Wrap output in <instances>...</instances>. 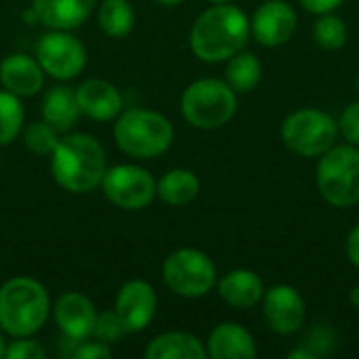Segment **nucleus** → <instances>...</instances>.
<instances>
[{"instance_id": "obj_16", "label": "nucleus", "mask_w": 359, "mask_h": 359, "mask_svg": "<svg viewBox=\"0 0 359 359\" xmlns=\"http://www.w3.org/2000/svg\"><path fill=\"white\" fill-rule=\"evenodd\" d=\"M0 82L17 97H32L44 86V69L38 59L23 53H13L0 63Z\"/></svg>"}, {"instance_id": "obj_26", "label": "nucleus", "mask_w": 359, "mask_h": 359, "mask_svg": "<svg viewBox=\"0 0 359 359\" xmlns=\"http://www.w3.org/2000/svg\"><path fill=\"white\" fill-rule=\"evenodd\" d=\"M313 38L324 50H339L347 42V25L334 13H324L313 25Z\"/></svg>"}, {"instance_id": "obj_18", "label": "nucleus", "mask_w": 359, "mask_h": 359, "mask_svg": "<svg viewBox=\"0 0 359 359\" xmlns=\"http://www.w3.org/2000/svg\"><path fill=\"white\" fill-rule=\"evenodd\" d=\"M97 0H32L38 21L50 29H76L93 13Z\"/></svg>"}, {"instance_id": "obj_9", "label": "nucleus", "mask_w": 359, "mask_h": 359, "mask_svg": "<svg viewBox=\"0 0 359 359\" xmlns=\"http://www.w3.org/2000/svg\"><path fill=\"white\" fill-rule=\"evenodd\" d=\"M101 187L105 198L122 210H141L158 196V183L151 172L135 164L107 168Z\"/></svg>"}, {"instance_id": "obj_29", "label": "nucleus", "mask_w": 359, "mask_h": 359, "mask_svg": "<svg viewBox=\"0 0 359 359\" xmlns=\"http://www.w3.org/2000/svg\"><path fill=\"white\" fill-rule=\"evenodd\" d=\"M6 359H44L46 351L40 343L32 341L29 337H19L15 343H11L4 351Z\"/></svg>"}, {"instance_id": "obj_27", "label": "nucleus", "mask_w": 359, "mask_h": 359, "mask_svg": "<svg viewBox=\"0 0 359 359\" xmlns=\"http://www.w3.org/2000/svg\"><path fill=\"white\" fill-rule=\"evenodd\" d=\"M25 147L36 156H50L59 143V133L48 122H34L23 133Z\"/></svg>"}, {"instance_id": "obj_24", "label": "nucleus", "mask_w": 359, "mask_h": 359, "mask_svg": "<svg viewBox=\"0 0 359 359\" xmlns=\"http://www.w3.org/2000/svg\"><path fill=\"white\" fill-rule=\"evenodd\" d=\"M99 27L111 36L122 38L126 36L135 25V11L128 0H103L99 6Z\"/></svg>"}, {"instance_id": "obj_22", "label": "nucleus", "mask_w": 359, "mask_h": 359, "mask_svg": "<svg viewBox=\"0 0 359 359\" xmlns=\"http://www.w3.org/2000/svg\"><path fill=\"white\" fill-rule=\"evenodd\" d=\"M200 194V179L187 168H172L158 181V196L168 206H187Z\"/></svg>"}, {"instance_id": "obj_2", "label": "nucleus", "mask_w": 359, "mask_h": 359, "mask_svg": "<svg viewBox=\"0 0 359 359\" xmlns=\"http://www.w3.org/2000/svg\"><path fill=\"white\" fill-rule=\"evenodd\" d=\"M50 170L57 185H61L65 191L88 194L103 181L107 170L105 151L93 135H65L50 154Z\"/></svg>"}, {"instance_id": "obj_20", "label": "nucleus", "mask_w": 359, "mask_h": 359, "mask_svg": "<svg viewBox=\"0 0 359 359\" xmlns=\"http://www.w3.org/2000/svg\"><path fill=\"white\" fill-rule=\"evenodd\" d=\"M147 359H206L202 341L187 332H164L151 339L145 347Z\"/></svg>"}, {"instance_id": "obj_17", "label": "nucleus", "mask_w": 359, "mask_h": 359, "mask_svg": "<svg viewBox=\"0 0 359 359\" xmlns=\"http://www.w3.org/2000/svg\"><path fill=\"white\" fill-rule=\"evenodd\" d=\"M206 353L212 359H255L257 343L244 326L236 322H223L208 334Z\"/></svg>"}, {"instance_id": "obj_13", "label": "nucleus", "mask_w": 359, "mask_h": 359, "mask_svg": "<svg viewBox=\"0 0 359 359\" xmlns=\"http://www.w3.org/2000/svg\"><path fill=\"white\" fill-rule=\"evenodd\" d=\"M263 316L278 334H294L305 324V301L297 288L278 284L263 294Z\"/></svg>"}, {"instance_id": "obj_1", "label": "nucleus", "mask_w": 359, "mask_h": 359, "mask_svg": "<svg viewBox=\"0 0 359 359\" xmlns=\"http://www.w3.org/2000/svg\"><path fill=\"white\" fill-rule=\"evenodd\" d=\"M250 36V19L240 6L229 2L206 8L191 25L189 44L194 55L204 63L227 61L244 50Z\"/></svg>"}, {"instance_id": "obj_34", "label": "nucleus", "mask_w": 359, "mask_h": 359, "mask_svg": "<svg viewBox=\"0 0 359 359\" xmlns=\"http://www.w3.org/2000/svg\"><path fill=\"white\" fill-rule=\"evenodd\" d=\"M288 359H316V353L309 347H299L288 351Z\"/></svg>"}, {"instance_id": "obj_28", "label": "nucleus", "mask_w": 359, "mask_h": 359, "mask_svg": "<svg viewBox=\"0 0 359 359\" xmlns=\"http://www.w3.org/2000/svg\"><path fill=\"white\" fill-rule=\"evenodd\" d=\"M126 334L120 318L116 311H105L101 316H97V322H95V330H93V337L101 343H107V345H114L116 341H120L122 337Z\"/></svg>"}, {"instance_id": "obj_12", "label": "nucleus", "mask_w": 359, "mask_h": 359, "mask_svg": "<svg viewBox=\"0 0 359 359\" xmlns=\"http://www.w3.org/2000/svg\"><path fill=\"white\" fill-rule=\"evenodd\" d=\"M156 309H158V297L154 286L147 284L145 280H130L120 288L114 311L118 313L126 334H130V332L145 330L154 322Z\"/></svg>"}, {"instance_id": "obj_14", "label": "nucleus", "mask_w": 359, "mask_h": 359, "mask_svg": "<svg viewBox=\"0 0 359 359\" xmlns=\"http://www.w3.org/2000/svg\"><path fill=\"white\" fill-rule=\"evenodd\" d=\"M55 322L61 334L76 343H82L93 337L97 311L90 299L80 292H65L55 303Z\"/></svg>"}, {"instance_id": "obj_33", "label": "nucleus", "mask_w": 359, "mask_h": 359, "mask_svg": "<svg viewBox=\"0 0 359 359\" xmlns=\"http://www.w3.org/2000/svg\"><path fill=\"white\" fill-rule=\"evenodd\" d=\"M345 252H347V259L359 269V223L351 229V233H349V238H347Z\"/></svg>"}, {"instance_id": "obj_39", "label": "nucleus", "mask_w": 359, "mask_h": 359, "mask_svg": "<svg viewBox=\"0 0 359 359\" xmlns=\"http://www.w3.org/2000/svg\"><path fill=\"white\" fill-rule=\"evenodd\" d=\"M208 2H212V4H223V2H231V0H208Z\"/></svg>"}, {"instance_id": "obj_30", "label": "nucleus", "mask_w": 359, "mask_h": 359, "mask_svg": "<svg viewBox=\"0 0 359 359\" xmlns=\"http://www.w3.org/2000/svg\"><path fill=\"white\" fill-rule=\"evenodd\" d=\"M339 133H343V137L359 147V101H353L345 107V111L341 114L339 120Z\"/></svg>"}, {"instance_id": "obj_5", "label": "nucleus", "mask_w": 359, "mask_h": 359, "mask_svg": "<svg viewBox=\"0 0 359 359\" xmlns=\"http://www.w3.org/2000/svg\"><path fill=\"white\" fill-rule=\"evenodd\" d=\"M238 109L236 90L219 78H202L191 82L181 97V114L194 126L212 130L225 126Z\"/></svg>"}, {"instance_id": "obj_25", "label": "nucleus", "mask_w": 359, "mask_h": 359, "mask_svg": "<svg viewBox=\"0 0 359 359\" xmlns=\"http://www.w3.org/2000/svg\"><path fill=\"white\" fill-rule=\"evenodd\" d=\"M23 105L11 90H0V145H8L17 139L23 126Z\"/></svg>"}, {"instance_id": "obj_36", "label": "nucleus", "mask_w": 359, "mask_h": 359, "mask_svg": "<svg viewBox=\"0 0 359 359\" xmlns=\"http://www.w3.org/2000/svg\"><path fill=\"white\" fill-rule=\"evenodd\" d=\"M23 19L27 21V23H34V21H38V17H36V13H34V8L29 6L25 13H23Z\"/></svg>"}, {"instance_id": "obj_11", "label": "nucleus", "mask_w": 359, "mask_h": 359, "mask_svg": "<svg viewBox=\"0 0 359 359\" xmlns=\"http://www.w3.org/2000/svg\"><path fill=\"white\" fill-rule=\"evenodd\" d=\"M297 32V13L286 0H267L263 2L252 19L250 34L261 46L276 48L286 44Z\"/></svg>"}, {"instance_id": "obj_31", "label": "nucleus", "mask_w": 359, "mask_h": 359, "mask_svg": "<svg viewBox=\"0 0 359 359\" xmlns=\"http://www.w3.org/2000/svg\"><path fill=\"white\" fill-rule=\"evenodd\" d=\"M74 359H107L111 358V347L107 343H76V349L72 351Z\"/></svg>"}, {"instance_id": "obj_4", "label": "nucleus", "mask_w": 359, "mask_h": 359, "mask_svg": "<svg viewBox=\"0 0 359 359\" xmlns=\"http://www.w3.org/2000/svg\"><path fill=\"white\" fill-rule=\"evenodd\" d=\"M114 141L126 156L151 160L170 149L175 128L160 111L135 107L120 114L114 124Z\"/></svg>"}, {"instance_id": "obj_40", "label": "nucleus", "mask_w": 359, "mask_h": 359, "mask_svg": "<svg viewBox=\"0 0 359 359\" xmlns=\"http://www.w3.org/2000/svg\"><path fill=\"white\" fill-rule=\"evenodd\" d=\"M358 93H359V74H358Z\"/></svg>"}, {"instance_id": "obj_23", "label": "nucleus", "mask_w": 359, "mask_h": 359, "mask_svg": "<svg viewBox=\"0 0 359 359\" xmlns=\"http://www.w3.org/2000/svg\"><path fill=\"white\" fill-rule=\"evenodd\" d=\"M263 76V65L257 59L255 53L240 50L227 61L225 69V82L236 90V93H250L257 88Z\"/></svg>"}, {"instance_id": "obj_19", "label": "nucleus", "mask_w": 359, "mask_h": 359, "mask_svg": "<svg viewBox=\"0 0 359 359\" xmlns=\"http://www.w3.org/2000/svg\"><path fill=\"white\" fill-rule=\"evenodd\" d=\"M221 299L236 309H252L263 301L265 286L261 276L250 269H233L219 282Z\"/></svg>"}, {"instance_id": "obj_8", "label": "nucleus", "mask_w": 359, "mask_h": 359, "mask_svg": "<svg viewBox=\"0 0 359 359\" xmlns=\"http://www.w3.org/2000/svg\"><path fill=\"white\" fill-rule=\"evenodd\" d=\"M164 284L185 299L206 297L217 284V267L212 259L196 248H181L168 255L162 265Z\"/></svg>"}, {"instance_id": "obj_32", "label": "nucleus", "mask_w": 359, "mask_h": 359, "mask_svg": "<svg viewBox=\"0 0 359 359\" xmlns=\"http://www.w3.org/2000/svg\"><path fill=\"white\" fill-rule=\"evenodd\" d=\"M301 6L313 15H324V13H334L345 0H299Z\"/></svg>"}, {"instance_id": "obj_10", "label": "nucleus", "mask_w": 359, "mask_h": 359, "mask_svg": "<svg viewBox=\"0 0 359 359\" xmlns=\"http://www.w3.org/2000/svg\"><path fill=\"white\" fill-rule=\"evenodd\" d=\"M36 59L44 74L57 80H72L86 65V48L69 29H53L38 40Z\"/></svg>"}, {"instance_id": "obj_3", "label": "nucleus", "mask_w": 359, "mask_h": 359, "mask_svg": "<svg viewBox=\"0 0 359 359\" xmlns=\"http://www.w3.org/2000/svg\"><path fill=\"white\" fill-rule=\"evenodd\" d=\"M46 288L32 278H11L0 286V328L19 339L36 334L48 320Z\"/></svg>"}, {"instance_id": "obj_38", "label": "nucleus", "mask_w": 359, "mask_h": 359, "mask_svg": "<svg viewBox=\"0 0 359 359\" xmlns=\"http://www.w3.org/2000/svg\"><path fill=\"white\" fill-rule=\"evenodd\" d=\"M156 2H160V4H166V6H172V4H179L181 0H156Z\"/></svg>"}, {"instance_id": "obj_7", "label": "nucleus", "mask_w": 359, "mask_h": 359, "mask_svg": "<svg viewBox=\"0 0 359 359\" xmlns=\"http://www.w3.org/2000/svg\"><path fill=\"white\" fill-rule=\"evenodd\" d=\"M282 141L290 151L303 158H320L326 154L339 137V122L316 107H303L292 111L282 122Z\"/></svg>"}, {"instance_id": "obj_6", "label": "nucleus", "mask_w": 359, "mask_h": 359, "mask_svg": "<svg viewBox=\"0 0 359 359\" xmlns=\"http://www.w3.org/2000/svg\"><path fill=\"white\" fill-rule=\"evenodd\" d=\"M322 198L337 206L349 208L359 204V149L358 145H332L320 156L316 170Z\"/></svg>"}, {"instance_id": "obj_15", "label": "nucleus", "mask_w": 359, "mask_h": 359, "mask_svg": "<svg viewBox=\"0 0 359 359\" xmlns=\"http://www.w3.org/2000/svg\"><path fill=\"white\" fill-rule=\"evenodd\" d=\"M76 99L80 111L90 120L107 122L118 118L122 111V95L107 80H99V78L84 80L76 88Z\"/></svg>"}, {"instance_id": "obj_35", "label": "nucleus", "mask_w": 359, "mask_h": 359, "mask_svg": "<svg viewBox=\"0 0 359 359\" xmlns=\"http://www.w3.org/2000/svg\"><path fill=\"white\" fill-rule=\"evenodd\" d=\"M349 301H351V305H353V307H358L359 309V286H355V288L349 292Z\"/></svg>"}, {"instance_id": "obj_21", "label": "nucleus", "mask_w": 359, "mask_h": 359, "mask_svg": "<svg viewBox=\"0 0 359 359\" xmlns=\"http://www.w3.org/2000/svg\"><path fill=\"white\" fill-rule=\"evenodd\" d=\"M80 114L82 111L76 99V90L67 86H55L42 99V118L57 133H67L69 128H74Z\"/></svg>"}, {"instance_id": "obj_37", "label": "nucleus", "mask_w": 359, "mask_h": 359, "mask_svg": "<svg viewBox=\"0 0 359 359\" xmlns=\"http://www.w3.org/2000/svg\"><path fill=\"white\" fill-rule=\"evenodd\" d=\"M4 351H6V343H4V339L0 334V358H4Z\"/></svg>"}]
</instances>
